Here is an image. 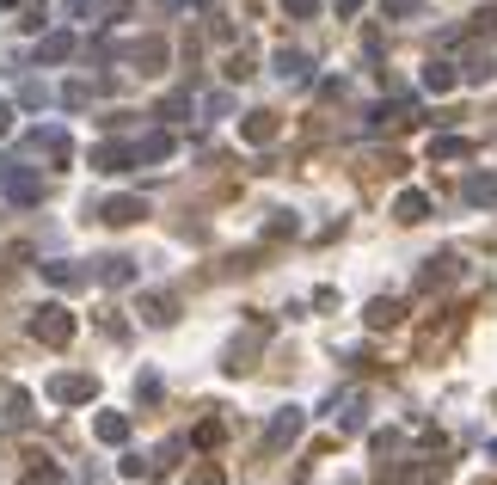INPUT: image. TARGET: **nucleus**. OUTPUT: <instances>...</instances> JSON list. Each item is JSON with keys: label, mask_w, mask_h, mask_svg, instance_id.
<instances>
[{"label": "nucleus", "mask_w": 497, "mask_h": 485, "mask_svg": "<svg viewBox=\"0 0 497 485\" xmlns=\"http://www.w3.org/2000/svg\"><path fill=\"white\" fill-rule=\"evenodd\" d=\"M147 209H142V197H111L105 203V221L111 228H129V221H142Z\"/></svg>", "instance_id": "obj_6"}, {"label": "nucleus", "mask_w": 497, "mask_h": 485, "mask_svg": "<svg viewBox=\"0 0 497 485\" xmlns=\"http://www.w3.org/2000/svg\"><path fill=\"white\" fill-rule=\"evenodd\" d=\"M301 424H307V412L301 406H288V412H277V424L264 430V454H277V449H288L295 436H301Z\"/></svg>", "instance_id": "obj_3"}, {"label": "nucleus", "mask_w": 497, "mask_h": 485, "mask_svg": "<svg viewBox=\"0 0 497 485\" xmlns=\"http://www.w3.org/2000/svg\"><path fill=\"white\" fill-rule=\"evenodd\" d=\"M62 480H68L62 467H37V473H25V485H62Z\"/></svg>", "instance_id": "obj_17"}, {"label": "nucleus", "mask_w": 497, "mask_h": 485, "mask_svg": "<svg viewBox=\"0 0 497 485\" xmlns=\"http://www.w3.org/2000/svg\"><path fill=\"white\" fill-rule=\"evenodd\" d=\"M99 283H136V265H129V258H105Z\"/></svg>", "instance_id": "obj_13"}, {"label": "nucleus", "mask_w": 497, "mask_h": 485, "mask_svg": "<svg viewBox=\"0 0 497 485\" xmlns=\"http://www.w3.org/2000/svg\"><path fill=\"white\" fill-rule=\"evenodd\" d=\"M197 443H203V449H209V443H221V424H215V418H203V424H197Z\"/></svg>", "instance_id": "obj_19"}, {"label": "nucleus", "mask_w": 497, "mask_h": 485, "mask_svg": "<svg viewBox=\"0 0 497 485\" xmlns=\"http://www.w3.org/2000/svg\"><path fill=\"white\" fill-rule=\"evenodd\" d=\"M0 191H6L13 203H25V209H31L37 197H43V178H37L31 166H19V160H6V166H0Z\"/></svg>", "instance_id": "obj_1"}, {"label": "nucleus", "mask_w": 497, "mask_h": 485, "mask_svg": "<svg viewBox=\"0 0 497 485\" xmlns=\"http://www.w3.org/2000/svg\"><path fill=\"white\" fill-rule=\"evenodd\" d=\"M191 485H221V467H197V473H191Z\"/></svg>", "instance_id": "obj_20"}, {"label": "nucleus", "mask_w": 497, "mask_h": 485, "mask_svg": "<svg viewBox=\"0 0 497 485\" xmlns=\"http://www.w3.org/2000/svg\"><path fill=\"white\" fill-rule=\"evenodd\" d=\"M393 215H399V221H424V215H430V197H424V191H399Z\"/></svg>", "instance_id": "obj_7"}, {"label": "nucleus", "mask_w": 497, "mask_h": 485, "mask_svg": "<svg viewBox=\"0 0 497 485\" xmlns=\"http://www.w3.org/2000/svg\"><path fill=\"white\" fill-rule=\"evenodd\" d=\"M368 326H393V319H399V308H393V301H368Z\"/></svg>", "instance_id": "obj_15"}, {"label": "nucleus", "mask_w": 497, "mask_h": 485, "mask_svg": "<svg viewBox=\"0 0 497 485\" xmlns=\"http://www.w3.org/2000/svg\"><path fill=\"white\" fill-rule=\"evenodd\" d=\"M240 136H246V141H271V136H277V117H271V111H252L246 123H240Z\"/></svg>", "instance_id": "obj_9"}, {"label": "nucleus", "mask_w": 497, "mask_h": 485, "mask_svg": "<svg viewBox=\"0 0 497 485\" xmlns=\"http://www.w3.org/2000/svg\"><path fill=\"white\" fill-rule=\"evenodd\" d=\"M31 338H43V345H68L74 338V313L68 308H37L31 313Z\"/></svg>", "instance_id": "obj_2"}, {"label": "nucleus", "mask_w": 497, "mask_h": 485, "mask_svg": "<svg viewBox=\"0 0 497 485\" xmlns=\"http://www.w3.org/2000/svg\"><path fill=\"white\" fill-rule=\"evenodd\" d=\"M43 277L56 283V289H80V283H86V277H80V271H74V265H49Z\"/></svg>", "instance_id": "obj_14"}, {"label": "nucleus", "mask_w": 497, "mask_h": 485, "mask_svg": "<svg viewBox=\"0 0 497 485\" xmlns=\"http://www.w3.org/2000/svg\"><path fill=\"white\" fill-rule=\"evenodd\" d=\"M68 49H74V37L56 31V37H43V49H37V56H43V62H56V56H68Z\"/></svg>", "instance_id": "obj_16"}, {"label": "nucleus", "mask_w": 497, "mask_h": 485, "mask_svg": "<svg viewBox=\"0 0 497 485\" xmlns=\"http://www.w3.org/2000/svg\"><path fill=\"white\" fill-rule=\"evenodd\" d=\"M93 430H99V443H123V436H129V418H123V412H99Z\"/></svg>", "instance_id": "obj_10"}, {"label": "nucleus", "mask_w": 497, "mask_h": 485, "mask_svg": "<svg viewBox=\"0 0 497 485\" xmlns=\"http://www.w3.org/2000/svg\"><path fill=\"white\" fill-rule=\"evenodd\" d=\"M473 154V141H461V136H436L430 141V160H466Z\"/></svg>", "instance_id": "obj_8"}, {"label": "nucleus", "mask_w": 497, "mask_h": 485, "mask_svg": "<svg viewBox=\"0 0 497 485\" xmlns=\"http://www.w3.org/2000/svg\"><path fill=\"white\" fill-rule=\"evenodd\" d=\"M461 203H473V209L497 203V173H473V178L461 184Z\"/></svg>", "instance_id": "obj_5"}, {"label": "nucleus", "mask_w": 497, "mask_h": 485, "mask_svg": "<svg viewBox=\"0 0 497 485\" xmlns=\"http://www.w3.org/2000/svg\"><path fill=\"white\" fill-rule=\"evenodd\" d=\"M492 454H497V443H492Z\"/></svg>", "instance_id": "obj_22"}, {"label": "nucleus", "mask_w": 497, "mask_h": 485, "mask_svg": "<svg viewBox=\"0 0 497 485\" xmlns=\"http://www.w3.org/2000/svg\"><path fill=\"white\" fill-rule=\"evenodd\" d=\"M424 86H430V93H455V68H448V62H430Z\"/></svg>", "instance_id": "obj_11"}, {"label": "nucleus", "mask_w": 497, "mask_h": 485, "mask_svg": "<svg viewBox=\"0 0 497 485\" xmlns=\"http://www.w3.org/2000/svg\"><path fill=\"white\" fill-rule=\"evenodd\" d=\"M142 319H147V326H166V319H173V301H166V295H147V301H142Z\"/></svg>", "instance_id": "obj_12"}, {"label": "nucleus", "mask_w": 497, "mask_h": 485, "mask_svg": "<svg viewBox=\"0 0 497 485\" xmlns=\"http://www.w3.org/2000/svg\"><path fill=\"white\" fill-rule=\"evenodd\" d=\"M288 13H314V6H320V0H283Z\"/></svg>", "instance_id": "obj_21"}, {"label": "nucleus", "mask_w": 497, "mask_h": 485, "mask_svg": "<svg viewBox=\"0 0 497 485\" xmlns=\"http://www.w3.org/2000/svg\"><path fill=\"white\" fill-rule=\"evenodd\" d=\"M49 393H56L62 406H86V400L99 393V382H93V375H56V382H49Z\"/></svg>", "instance_id": "obj_4"}, {"label": "nucleus", "mask_w": 497, "mask_h": 485, "mask_svg": "<svg viewBox=\"0 0 497 485\" xmlns=\"http://www.w3.org/2000/svg\"><path fill=\"white\" fill-rule=\"evenodd\" d=\"M277 74H283V80H301V56L283 49V56H277Z\"/></svg>", "instance_id": "obj_18"}]
</instances>
